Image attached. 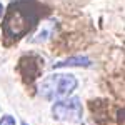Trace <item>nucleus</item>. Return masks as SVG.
Returning <instances> with one entry per match:
<instances>
[{
    "label": "nucleus",
    "mask_w": 125,
    "mask_h": 125,
    "mask_svg": "<svg viewBox=\"0 0 125 125\" xmlns=\"http://www.w3.org/2000/svg\"><path fill=\"white\" fill-rule=\"evenodd\" d=\"M48 15V9L37 0H15L5 12L2 32L5 39L20 40L37 27L40 19Z\"/></svg>",
    "instance_id": "f257e3e1"
},
{
    "label": "nucleus",
    "mask_w": 125,
    "mask_h": 125,
    "mask_svg": "<svg viewBox=\"0 0 125 125\" xmlns=\"http://www.w3.org/2000/svg\"><path fill=\"white\" fill-rule=\"evenodd\" d=\"M92 60L85 55H75V57H68L65 60H60L57 63H53V68H63V67H90Z\"/></svg>",
    "instance_id": "39448f33"
},
{
    "label": "nucleus",
    "mask_w": 125,
    "mask_h": 125,
    "mask_svg": "<svg viewBox=\"0 0 125 125\" xmlns=\"http://www.w3.org/2000/svg\"><path fill=\"white\" fill-rule=\"evenodd\" d=\"M43 68V58L39 57L37 53H27L19 60V70L25 82H35L39 78L40 72Z\"/></svg>",
    "instance_id": "20e7f679"
},
{
    "label": "nucleus",
    "mask_w": 125,
    "mask_h": 125,
    "mask_svg": "<svg viewBox=\"0 0 125 125\" xmlns=\"http://www.w3.org/2000/svg\"><path fill=\"white\" fill-rule=\"evenodd\" d=\"M0 125H17V120H15V117L7 114V115H3L0 118Z\"/></svg>",
    "instance_id": "423d86ee"
},
{
    "label": "nucleus",
    "mask_w": 125,
    "mask_h": 125,
    "mask_svg": "<svg viewBox=\"0 0 125 125\" xmlns=\"http://www.w3.org/2000/svg\"><path fill=\"white\" fill-rule=\"evenodd\" d=\"M82 102L78 97H70L65 100H58L52 105V115L60 122H78L82 120Z\"/></svg>",
    "instance_id": "7ed1b4c3"
},
{
    "label": "nucleus",
    "mask_w": 125,
    "mask_h": 125,
    "mask_svg": "<svg viewBox=\"0 0 125 125\" xmlns=\"http://www.w3.org/2000/svg\"><path fill=\"white\" fill-rule=\"evenodd\" d=\"M22 125H29V124H27V122H22Z\"/></svg>",
    "instance_id": "6e6552de"
},
{
    "label": "nucleus",
    "mask_w": 125,
    "mask_h": 125,
    "mask_svg": "<svg viewBox=\"0 0 125 125\" xmlns=\"http://www.w3.org/2000/svg\"><path fill=\"white\" fill-rule=\"evenodd\" d=\"M3 12H5V10H3V5H2V2H0V19H2V15H3Z\"/></svg>",
    "instance_id": "0eeeda50"
},
{
    "label": "nucleus",
    "mask_w": 125,
    "mask_h": 125,
    "mask_svg": "<svg viewBox=\"0 0 125 125\" xmlns=\"http://www.w3.org/2000/svg\"><path fill=\"white\" fill-rule=\"evenodd\" d=\"M78 87V80L72 73H52L42 80L40 95L45 100H65Z\"/></svg>",
    "instance_id": "f03ea898"
}]
</instances>
